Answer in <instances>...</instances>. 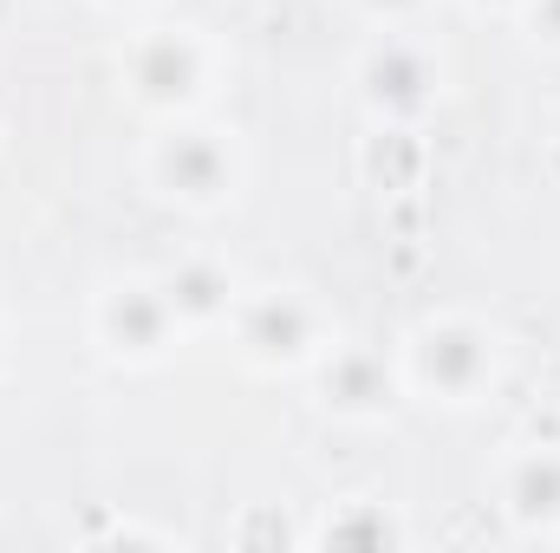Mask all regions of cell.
I'll list each match as a JSON object with an SVG mask.
<instances>
[{
    "mask_svg": "<svg viewBox=\"0 0 560 553\" xmlns=\"http://www.w3.org/2000/svg\"><path fill=\"white\" fill-rule=\"evenodd\" d=\"M495 378V339L469 319H436L411 339V385L443 404H469Z\"/></svg>",
    "mask_w": 560,
    "mask_h": 553,
    "instance_id": "6da1fadb",
    "label": "cell"
},
{
    "mask_svg": "<svg viewBox=\"0 0 560 553\" xmlns=\"http://www.w3.org/2000/svg\"><path fill=\"white\" fill-rule=\"evenodd\" d=\"M131 92H138L143 105H163V111H183V105H196L202 98V85H209V52H202V39L196 33H150L131 46Z\"/></svg>",
    "mask_w": 560,
    "mask_h": 553,
    "instance_id": "7a4b0ae2",
    "label": "cell"
},
{
    "mask_svg": "<svg viewBox=\"0 0 560 553\" xmlns=\"http://www.w3.org/2000/svg\"><path fill=\"white\" fill-rule=\"evenodd\" d=\"M150 176L163 183V196L209 209V202H222L235 189V150L215 131H170L150 156Z\"/></svg>",
    "mask_w": 560,
    "mask_h": 553,
    "instance_id": "3957f363",
    "label": "cell"
},
{
    "mask_svg": "<svg viewBox=\"0 0 560 553\" xmlns=\"http://www.w3.org/2000/svg\"><path fill=\"white\" fill-rule=\"evenodd\" d=\"M170 326H176V313H170L163 286H150V280L112 286V293L98 299V339H105V352H118V358H138V365L143 358H163Z\"/></svg>",
    "mask_w": 560,
    "mask_h": 553,
    "instance_id": "277c9868",
    "label": "cell"
},
{
    "mask_svg": "<svg viewBox=\"0 0 560 553\" xmlns=\"http://www.w3.org/2000/svg\"><path fill=\"white\" fill-rule=\"evenodd\" d=\"M359 85H365V105H372V111L405 118V111H423V105L436 98V66H430V52H418V46L385 39V46L365 52Z\"/></svg>",
    "mask_w": 560,
    "mask_h": 553,
    "instance_id": "5b68a950",
    "label": "cell"
},
{
    "mask_svg": "<svg viewBox=\"0 0 560 553\" xmlns=\"http://www.w3.org/2000/svg\"><path fill=\"white\" fill-rule=\"evenodd\" d=\"M242 339H248V352L261 365H300V358L319 352V319H313V306L300 293H261L248 306Z\"/></svg>",
    "mask_w": 560,
    "mask_h": 553,
    "instance_id": "8992f818",
    "label": "cell"
},
{
    "mask_svg": "<svg viewBox=\"0 0 560 553\" xmlns=\"http://www.w3.org/2000/svg\"><path fill=\"white\" fill-rule=\"evenodd\" d=\"M319 391L339 416H378L392 404V372L372 352H332L326 372H319Z\"/></svg>",
    "mask_w": 560,
    "mask_h": 553,
    "instance_id": "52a82bcc",
    "label": "cell"
},
{
    "mask_svg": "<svg viewBox=\"0 0 560 553\" xmlns=\"http://www.w3.org/2000/svg\"><path fill=\"white\" fill-rule=\"evenodd\" d=\"M502 502L522 528H560V449H528L522 462H509Z\"/></svg>",
    "mask_w": 560,
    "mask_h": 553,
    "instance_id": "ba28073f",
    "label": "cell"
},
{
    "mask_svg": "<svg viewBox=\"0 0 560 553\" xmlns=\"http://www.w3.org/2000/svg\"><path fill=\"white\" fill-rule=\"evenodd\" d=\"M156 286H163V299H170L176 319H215V313H229V299H235L229 274L209 268V261H183L176 274H163Z\"/></svg>",
    "mask_w": 560,
    "mask_h": 553,
    "instance_id": "9c48e42d",
    "label": "cell"
},
{
    "mask_svg": "<svg viewBox=\"0 0 560 553\" xmlns=\"http://www.w3.org/2000/svg\"><path fill=\"white\" fill-rule=\"evenodd\" d=\"M535 26H541L548 39H560V0H535Z\"/></svg>",
    "mask_w": 560,
    "mask_h": 553,
    "instance_id": "30bf717a",
    "label": "cell"
},
{
    "mask_svg": "<svg viewBox=\"0 0 560 553\" xmlns=\"http://www.w3.org/2000/svg\"><path fill=\"white\" fill-rule=\"evenodd\" d=\"M359 7H365V13H405L411 0H359Z\"/></svg>",
    "mask_w": 560,
    "mask_h": 553,
    "instance_id": "8fae6325",
    "label": "cell"
},
{
    "mask_svg": "<svg viewBox=\"0 0 560 553\" xmlns=\"http://www.w3.org/2000/svg\"><path fill=\"white\" fill-rule=\"evenodd\" d=\"M476 7H509V0H476Z\"/></svg>",
    "mask_w": 560,
    "mask_h": 553,
    "instance_id": "7c38bea8",
    "label": "cell"
}]
</instances>
